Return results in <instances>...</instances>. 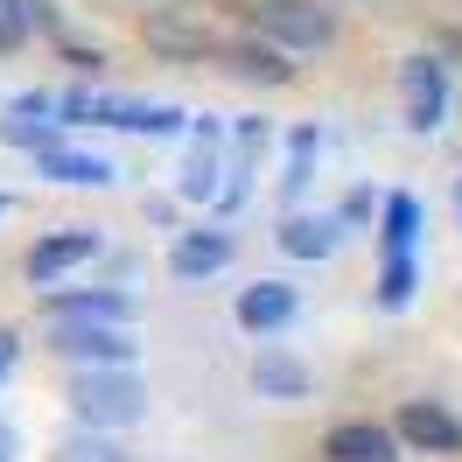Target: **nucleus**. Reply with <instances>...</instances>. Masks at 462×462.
Here are the masks:
<instances>
[{"mask_svg": "<svg viewBox=\"0 0 462 462\" xmlns=\"http://www.w3.org/2000/svg\"><path fill=\"white\" fill-rule=\"evenodd\" d=\"M70 413H78V428H134V420H147V385L134 378V365H78Z\"/></svg>", "mask_w": 462, "mask_h": 462, "instance_id": "f257e3e1", "label": "nucleus"}, {"mask_svg": "<svg viewBox=\"0 0 462 462\" xmlns=\"http://www.w3.org/2000/svg\"><path fill=\"white\" fill-rule=\"evenodd\" d=\"M238 22H245V35H260V42L288 50V57L337 42V7H322V0H245Z\"/></svg>", "mask_w": 462, "mask_h": 462, "instance_id": "f03ea898", "label": "nucleus"}, {"mask_svg": "<svg viewBox=\"0 0 462 462\" xmlns=\"http://www.w3.org/2000/svg\"><path fill=\"white\" fill-rule=\"evenodd\" d=\"M50 350L63 365H134V337L126 322H78V316H50Z\"/></svg>", "mask_w": 462, "mask_h": 462, "instance_id": "7ed1b4c3", "label": "nucleus"}, {"mask_svg": "<svg viewBox=\"0 0 462 462\" xmlns=\"http://www.w3.org/2000/svg\"><path fill=\"white\" fill-rule=\"evenodd\" d=\"M385 428L400 434V448H413V456H462V413L441 400H406Z\"/></svg>", "mask_w": 462, "mask_h": 462, "instance_id": "20e7f679", "label": "nucleus"}, {"mask_svg": "<svg viewBox=\"0 0 462 462\" xmlns=\"http://www.w3.org/2000/svg\"><path fill=\"white\" fill-rule=\"evenodd\" d=\"M225 189V119H189V162L175 175L182 203H217Z\"/></svg>", "mask_w": 462, "mask_h": 462, "instance_id": "39448f33", "label": "nucleus"}, {"mask_svg": "<svg viewBox=\"0 0 462 462\" xmlns=\"http://www.w3.org/2000/svg\"><path fill=\"white\" fill-rule=\"evenodd\" d=\"M98 245H106V238H98L91 225H63V231H50V238H35L22 266H29L35 288H57L63 273H78L85 260H98Z\"/></svg>", "mask_w": 462, "mask_h": 462, "instance_id": "423d86ee", "label": "nucleus"}, {"mask_svg": "<svg viewBox=\"0 0 462 462\" xmlns=\"http://www.w3.org/2000/svg\"><path fill=\"white\" fill-rule=\"evenodd\" d=\"M400 98H406V126L413 134H434L448 119V70L434 57H406L400 63Z\"/></svg>", "mask_w": 462, "mask_h": 462, "instance_id": "0eeeda50", "label": "nucleus"}, {"mask_svg": "<svg viewBox=\"0 0 462 462\" xmlns=\"http://www.w3.org/2000/svg\"><path fill=\"white\" fill-rule=\"evenodd\" d=\"M91 126H119V134L169 141V134H182V126H189V113H182V106H162V98H106V91H98Z\"/></svg>", "mask_w": 462, "mask_h": 462, "instance_id": "6e6552de", "label": "nucleus"}, {"mask_svg": "<svg viewBox=\"0 0 462 462\" xmlns=\"http://www.w3.org/2000/svg\"><path fill=\"white\" fill-rule=\"evenodd\" d=\"M400 434L385 420H337L322 434V462H400Z\"/></svg>", "mask_w": 462, "mask_h": 462, "instance_id": "1a4fd4ad", "label": "nucleus"}, {"mask_svg": "<svg viewBox=\"0 0 462 462\" xmlns=\"http://www.w3.org/2000/svg\"><path fill=\"white\" fill-rule=\"evenodd\" d=\"M238 329L245 337H273V329H288L294 316H301V294L288 288V281H253V288H238Z\"/></svg>", "mask_w": 462, "mask_h": 462, "instance_id": "9d476101", "label": "nucleus"}, {"mask_svg": "<svg viewBox=\"0 0 462 462\" xmlns=\"http://www.w3.org/2000/svg\"><path fill=\"white\" fill-rule=\"evenodd\" d=\"M231 231H217V225H203V231H182L169 245V273L175 281H210V273H225L231 266Z\"/></svg>", "mask_w": 462, "mask_h": 462, "instance_id": "9b49d317", "label": "nucleus"}, {"mask_svg": "<svg viewBox=\"0 0 462 462\" xmlns=\"http://www.w3.org/2000/svg\"><path fill=\"white\" fill-rule=\"evenodd\" d=\"M210 57L225 63L231 78H245V85H288L294 78L288 50H273V42H260V35H245V42H210Z\"/></svg>", "mask_w": 462, "mask_h": 462, "instance_id": "f8f14e48", "label": "nucleus"}, {"mask_svg": "<svg viewBox=\"0 0 462 462\" xmlns=\"http://www.w3.org/2000/svg\"><path fill=\"white\" fill-rule=\"evenodd\" d=\"M42 309L50 316H78V322H134V294H119V288H50Z\"/></svg>", "mask_w": 462, "mask_h": 462, "instance_id": "ddd939ff", "label": "nucleus"}, {"mask_svg": "<svg viewBox=\"0 0 462 462\" xmlns=\"http://www.w3.org/2000/svg\"><path fill=\"white\" fill-rule=\"evenodd\" d=\"M337 238H344V225H337V210H288L281 217V253L288 260H329L337 253Z\"/></svg>", "mask_w": 462, "mask_h": 462, "instance_id": "4468645a", "label": "nucleus"}, {"mask_svg": "<svg viewBox=\"0 0 462 462\" xmlns=\"http://www.w3.org/2000/svg\"><path fill=\"white\" fill-rule=\"evenodd\" d=\"M35 175H50V182H63V189H106V182H113V162H106V154H78V147H42V154H35Z\"/></svg>", "mask_w": 462, "mask_h": 462, "instance_id": "2eb2a0df", "label": "nucleus"}, {"mask_svg": "<svg viewBox=\"0 0 462 462\" xmlns=\"http://www.w3.org/2000/svg\"><path fill=\"white\" fill-rule=\"evenodd\" d=\"M253 393L260 400H309V365L288 350H260L253 357Z\"/></svg>", "mask_w": 462, "mask_h": 462, "instance_id": "dca6fc26", "label": "nucleus"}, {"mask_svg": "<svg viewBox=\"0 0 462 462\" xmlns=\"http://www.w3.org/2000/svg\"><path fill=\"white\" fill-rule=\"evenodd\" d=\"M413 245H420V197L393 189L378 203V253H413Z\"/></svg>", "mask_w": 462, "mask_h": 462, "instance_id": "f3484780", "label": "nucleus"}, {"mask_svg": "<svg viewBox=\"0 0 462 462\" xmlns=\"http://www.w3.org/2000/svg\"><path fill=\"white\" fill-rule=\"evenodd\" d=\"M35 29L57 35V7L50 0H0V57H14Z\"/></svg>", "mask_w": 462, "mask_h": 462, "instance_id": "a211bd4d", "label": "nucleus"}, {"mask_svg": "<svg viewBox=\"0 0 462 462\" xmlns=\"http://www.w3.org/2000/svg\"><path fill=\"white\" fill-rule=\"evenodd\" d=\"M0 141H7V147H22V154H42V147H57V141H63V119L7 106V119H0Z\"/></svg>", "mask_w": 462, "mask_h": 462, "instance_id": "6ab92c4d", "label": "nucleus"}, {"mask_svg": "<svg viewBox=\"0 0 462 462\" xmlns=\"http://www.w3.org/2000/svg\"><path fill=\"white\" fill-rule=\"evenodd\" d=\"M316 154H322V134H316V126H294V134H288V175H281V197H288V203L309 197V182H316Z\"/></svg>", "mask_w": 462, "mask_h": 462, "instance_id": "aec40b11", "label": "nucleus"}, {"mask_svg": "<svg viewBox=\"0 0 462 462\" xmlns=\"http://www.w3.org/2000/svg\"><path fill=\"white\" fill-rule=\"evenodd\" d=\"M413 288H420V260L413 253H385V266H378V309L400 316L406 301H413Z\"/></svg>", "mask_w": 462, "mask_h": 462, "instance_id": "412c9836", "label": "nucleus"}, {"mask_svg": "<svg viewBox=\"0 0 462 462\" xmlns=\"http://www.w3.org/2000/svg\"><path fill=\"white\" fill-rule=\"evenodd\" d=\"M50 462H126V448H119L106 428H78V434H63L57 441V456Z\"/></svg>", "mask_w": 462, "mask_h": 462, "instance_id": "4be33fe9", "label": "nucleus"}, {"mask_svg": "<svg viewBox=\"0 0 462 462\" xmlns=\"http://www.w3.org/2000/svg\"><path fill=\"white\" fill-rule=\"evenodd\" d=\"M147 42L162 50V57H210V29H189V22H147Z\"/></svg>", "mask_w": 462, "mask_h": 462, "instance_id": "5701e85b", "label": "nucleus"}, {"mask_svg": "<svg viewBox=\"0 0 462 462\" xmlns=\"http://www.w3.org/2000/svg\"><path fill=\"white\" fill-rule=\"evenodd\" d=\"M372 210H378V197H372V189H350V197H344V210H337V225H344V231H357L365 217H372Z\"/></svg>", "mask_w": 462, "mask_h": 462, "instance_id": "b1692460", "label": "nucleus"}, {"mask_svg": "<svg viewBox=\"0 0 462 462\" xmlns=\"http://www.w3.org/2000/svg\"><path fill=\"white\" fill-rule=\"evenodd\" d=\"M63 63H70V70H85V78H98V50H85V42H63Z\"/></svg>", "mask_w": 462, "mask_h": 462, "instance_id": "393cba45", "label": "nucleus"}, {"mask_svg": "<svg viewBox=\"0 0 462 462\" xmlns=\"http://www.w3.org/2000/svg\"><path fill=\"white\" fill-rule=\"evenodd\" d=\"M14 357H22V344H14V329H0V385H7V372H14Z\"/></svg>", "mask_w": 462, "mask_h": 462, "instance_id": "a878e982", "label": "nucleus"}, {"mask_svg": "<svg viewBox=\"0 0 462 462\" xmlns=\"http://www.w3.org/2000/svg\"><path fill=\"white\" fill-rule=\"evenodd\" d=\"M0 462H7V434H0Z\"/></svg>", "mask_w": 462, "mask_h": 462, "instance_id": "bb28decb", "label": "nucleus"}, {"mask_svg": "<svg viewBox=\"0 0 462 462\" xmlns=\"http://www.w3.org/2000/svg\"><path fill=\"white\" fill-rule=\"evenodd\" d=\"M456 210H462V182H456Z\"/></svg>", "mask_w": 462, "mask_h": 462, "instance_id": "cd10ccee", "label": "nucleus"}, {"mask_svg": "<svg viewBox=\"0 0 462 462\" xmlns=\"http://www.w3.org/2000/svg\"><path fill=\"white\" fill-rule=\"evenodd\" d=\"M0 210H7V203H0Z\"/></svg>", "mask_w": 462, "mask_h": 462, "instance_id": "c85d7f7f", "label": "nucleus"}]
</instances>
